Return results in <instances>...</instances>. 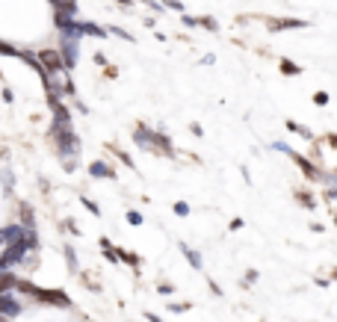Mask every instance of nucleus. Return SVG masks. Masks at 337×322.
Listing matches in <instances>:
<instances>
[{
  "mask_svg": "<svg viewBox=\"0 0 337 322\" xmlns=\"http://www.w3.org/2000/svg\"><path fill=\"white\" fill-rule=\"evenodd\" d=\"M270 148H272V151H278V154H287L290 160L299 166V172L304 174V180H308V184H320V180H326V168H320L310 157H304V154H299V151H293L287 142H272Z\"/></svg>",
  "mask_w": 337,
  "mask_h": 322,
  "instance_id": "2",
  "label": "nucleus"
},
{
  "mask_svg": "<svg viewBox=\"0 0 337 322\" xmlns=\"http://www.w3.org/2000/svg\"><path fill=\"white\" fill-rule=\"evenodd\" d=\"M278 71H281L284 77H299V74H302V68L293 62V60H281V62H278Z\"/></svg>",
  "mask_w": 337,
  "mask_h": 322,
  "instance_id": "15",
  "label": "nucleus"
},
{
  "mask_svg": "<svg viewBox=\"0 0 337 322\" xmlns=\"http://www.w3.org/2000/svg\"><path fill=\"white\" fill-rule=\"evenodd\" d=\"M142 24H145V27H148V30H154V27H157V18H145V21H142Z\"/></svg>",
  "mask_w": 337,
  "mask_h": 322,
  "instance_id": "41",
  "label": "nucleus"
},
{
  "mask_svg": "<svg viewBox=\"0 0 337 322\" xmlns=\"http://www.w3.org/2000/svg\"><path fill=\"white\" fill-rule=\"evenodd\" d=\"M60 228L66 230L68 236H80V225H77L74 219H62V222H60Z\"/></svg>",
  "mask_w": 337,
  "mask_h": 322,
  "instance_id": "20",
  "label": "nucleus"
},
{
  "mask_svg": "<svg viewBox=\"0 0 337 322\" xmlns=\"http://www.w3.org/2000/svg\"><path fill=\"white\" fill-rule=\"evenodd\" d=\"M18 213H21V222L24 228H36V207L30 201H18Z\"/></svg>",
  "mask_w": 337,
  "mask_h": 322,
  "instance_id": "10",
  "label": "nucleus"
},
{
  "mask_svg": "<svg viewBox=\"0 0 337 322\" xmlns=\"http://www.w3.org/2000/svg\"><path fill=\"white\" fill-rule=\"evenodd\" d=\"M106 151H110V154H116V157H118V160L124 162V166H128V168H136V162L130 160V154H124V151H122V148H118V145H116V142H110V145H106Z\"/></svg>",
  "mask_w": 337,
  "mask_h": 322,
  "instance_id": "17",
  "label": "nucleus"
},
{
  "mask_svg": "<svg viewBox=\"0 0 337 322\" xmlns=\"http://www.w3.org/2000/svg\"><path fill=\"white\" fill-rule=\"evenodd\" d=\"M118 6H134V0H116Z\"/></svg>",
  "mask_w": 337,
  "mask_h": 322,
  "instance_id": "43",
  "label": "nucleus"
},
{
  "mask_svg": "<svg viewBox=\"0 0 337 322\" xmlns=\"http://www.w3.org/2000/svg\"><path fill=\"white\" fill-rule=\"evenodd\" d=\"M190 130H192V136H204V128H202V124H196V122L190 124Z\"/></svg>",
  "mask_w": 337,
  "mask_h": 322,
  "instance_id": "36",
  "label": "nucleus"
},
{
  "mask_svg": "<svg viewBox=\"0 0 337 322\" xmlns=\"http://www.w3.org/2000/svg\"><path fill=\"white\" fill-rule=\"evenodd\" d=\"M134 142L136 148H142V151H148V154H157V157H174L178 151H174V145H172V139H168L163 130H154L148 128L145 122H139L134 130Z\"/></svg>",
  "mask_w": 337,
  "mask_h": 322,
  "instance_id": "1",
  "label": "nucleus"
},
{
  "mask_svg": "<svg viewBox=\"0 0 337 322\" xmlns=\"http://www.w3.org/2000/svg\"><path fill=\"white\" fill-rule=\"evenodd\" d=\"M174 314H184V310H190V302H178V304H168Z\"/></svg>",
  "mask_w": 337,
  "mask_h": 322,
  "instance_id": "32",
  "label": "nucleus"
},
{
  "mask_svg": "<svg viewBox=\"0 0 337 322\" xmlns=\"http://www.w3.org/2000/svg\"><path fill=\"white\" fill-rule=\"evenodd\" d=\"M293 198H296V201H299L302 207H308V210H314V207H316V195L308 192V190H299V192L293 195Z\"/></svg>",
  "mask_w": 337,
  "mask_h": 322,
  "instance_id": "16",
  "label": "nucleus"
},
{
  "mask_svg": "<svg viewBox=\"0 0 337 322\" xmlns=\"http://www.w3.org/2000/svg\"><path fill=\"white\" fill-rule=\"evenodd\" d=\"M287 130H290V133H299V136L308 139V142H314V133L304 128V124H299V122H287Z\"/></svg>",
  "mask_w": 337,
  "mask_h": 322,
  "instance_id": "18",
  "label": "nucleus"
},
{
  "mask_svg": "<svg viewBox=\"0 0 337 322\" xmlns=\"http://www.w3.org/2000/svg\"><path fill=\"white\" fill-rule=\"evenodd\" d=\"M228 228H231V230H240V228H242V219H240V216L231 219V225H228Z\"/></svg>",
  "mask_w": 337,
  "mask_h": 322,
  "instance_id": "40",
  "label": "nucleus"
},
{
  "mask_svg": "<svg viewBox=\"0 0 337 322\" xmlns=\"http://www.w3.org/2000/svg\"><path fill=\"white\" fill-rule=\"evenodd\" d=\"M124 219H128V225H134V228H139L142 222H145L139 210H128V213H124Z\"/></svg>",
  "mask_w": 337,
  "mask_h": 322,
  "instance_id": "23",
  "label": "nucleus"
},
{
  "mask_svg": "<svg viewBox=\"0 0 337 322\" xmlns=\"http://www.w3.org/2000/svg\"><path fill=\"white\" fill-rule=\"evenodd\" d=\"M180 24H184L186 30H192V27H196V15H184V18H180Z\"/></svg>",
  "mask_w": 337,
  "mask_h": 322,
  "instance_id": "31",
  "label": "nucleus"
},
{
  "mask_svg": "<svg viewBox=\"0 0 337 322\" xmlns=\"http://www.w3.org/2000/svg\"><path fill=\"white\" fill-rule=\"evenodd\" d=\"M95 65H101V68H104V65H110V62H106V56H104L101 50H98V54H95Z\"/></svg>",
  "mask_w": 337,
  "mask_h": 322,
  "instance_id": "37",
  "label": "nucleus"
},
{
  "mask_svg": "<svg viewBox=\"0 0 337 322\" xmlns=\"http://www.w3.org/2000/svg\"><path fill=\"white\" fill-rule=\"evenodd\" d=\"M24 308H21V302L12 296V292H0V316L3 320H12V316H18Z\"/></svg>",
  "mask_w": 337,
  "mask_h": 322,
  "instance_id": "8",
  "label": "nucleus"
},
{
  "mask_svg": "<svg viewBox=\"0 0 337 322\" xmlns=\"http://www.w3.org/2000/svg\"><path fill=\"white\" fill-rule=\"evenodd\" d=\"M36 60H38V65L44 68V74L48 77H56V74H62L66 68H62V60H60V50H54V48H44V50H38L36 54ZM68 74V71H66Z\"/></svg>",
  "mask_w": 337,
  "mask_h": 322,
  "instance_id": "6",
  "label": "nucleus"
},
{
  "mask_svg": "<svg viewBox=\"0 0 337 322\" xmlns=\"http://www.w3.org/2000/svg\"><path fill=\"white\" fill-rule=\"evenodd\" d=\"M77 32H80V38L83 36H95V38H104L106 36V30L98 27V24H92V21H77Z\"/></svg>",
  "mask_w": 337,
  "mask_h": 322,
  "instance_id": "11",
  "label": "nucleus"
},
{
  "mask_svg": "<svg viewBox=\"0 0 337 322\" xmlns=\"http://www.w3.org/2000/svg\"><path fill=\"white\" fill-rule=\"evenodd\" d=\"M18 284V275L15 272H0V292H12Z\"/></svg>",
  "mask_w": 337,
  "mask_h": 322,
  "instance_id": "14",
  "label": "nucleus"
},
{
  "mask_svg": "<svg viewBox=\"0 0 337 322\" xmlns=\"http://www.w3.org/2000/svg\"><path fill=\"white\" fill-rule=\"evenodd\" d=\"M80 201H83V207H86V210H89L92 216H101V207H98V204H95V201H92L89 195H80Z\"/></svg>",
  "mask_w": 337,
  "mask_h": 322,
  "instance_id": "21",
  "label": "nucleus"
},
{
  "mask_svg": "<svg viewBox=\"0 0 337 322\" xmlns=\"http://www.w3.org/2000/svg\"><path fill=\"white\" fill-rule=\"evenodd\" d=\"M66 260H68V269L77 272V258H74V248L71 246H66Z\"/></svg>",
  "mask_w": 337,
  "mask_h": 322,
  "instance_id": "25",
  "label": "nucleus"
},
{
  "mask_svg": "<svg viewBox=\"0 0 337 322\" xmlns=\"http://www.w3.org/2000/svg\"><path fill=\"white\" fill-rule=\"evenodd\" d=\"M104 77H106V80H116V77H118L116 65H104Z\"/></svg>",
  "mask_w": 337,
  "mask_h": 322,
  "instance_id": "29",
  "label": "nucleus"
},
{
  "mask_svg": "<svg viewBox=\"0 0 337 322\" xmlns=\"http://www.w3.org/2000/svg\"><path fill=\"white\" fill-rule=\"evenodd\" d=\"M60 60H62V68H66L68 74L77 68V60H80V38H74V36H66V32H60Z\"/></svg>",
  "mask_w": 337,
  "mask_h": 322,
  "instance_id": "5",
  "label": "nucleus"
},
{
  "mask_svg": "<svg viewBox=\"0 0 337 322\" xmlns=\"http://www.w3.org/2000/svg\"><path fill=\"white\" fill-rule=\"evenodd\" d=\"M145 316H148V322H163L160 316H154V314H145Z\"/></svg>",
  "mask_w": 337,
  "mask_h": 322,
  "instance_id": "42",
  "label": "nucleus"
},
{
  "mask_svg": "<svg viewBox=\"0 0 337 322\" xmlns=\"http://www.w3.org/2000/svg\"><path fill=\"white\" fill-rule=\"evenodd\" d=\"M15 290L27 292V296H36L38 302H44V304H56V308H71V298H68L62 290H42V287H36L30 281H21L18 278V284H15Z\"/></svg>",
  "mask_w": 337,
  "mask_h": 322,
  "instance_id": "4",
  "label": "nucleus"
},
{
  "mask_svg": "<svg viewBox=\"0 0 337 322\" xmlns=\"http://www.w3.org/2000/svg\"><path fill=\"white\" fill-rule=\"evenodd\" d=\"M172 210H174V216H180V219H186V216H190V204H186V201H174V204H172Z\"/></svg>",
  "mask_w": 337,
  "mask_h": 322,
  "instance_id": "22",
  "label": "nucleus"
},
{
  "mask_svg": "<svg viewBox=\"0 0 337 322\" xmlns=\"http://www.w3.org/2000/svg\"><path fill=\"white\" fill-rule=\"evenodd\" d=\"M196 27H204V30H210V32H216V30H219L216 18H210V15H202V18H196Z\"/></svg>",
  "mask_w": 337,
  "mask_h": 322,
  "instance_id": "19",
  "label": "nucleus"
},
{
  "mask_svg": "<svg viewBox=\"0 0 337 322\" xmlns=\"http://www.w3.org/2000/svg\"><path fill=\"white\" fill-rule=\"evenodd\" d=\"M180 252L186 254V263H190L192 269H202V266H204V260H202V252H196V248H190L186 242H180Z\"/></svg>",
  "mask_w": 337,
  "mask_h": 322,
  "instance_id": "12",
  "label": "nucleus"
},
{
  "mask_svg": "<svg viewBox=\"0 0 337 322\" xmlns=\"http://www.w3.org/2000/svg\"><path fill=\"white\" fill-rule=\"evenodd\" d=\"M308 27V21L302 18H281V21H270V30L272 32H281V30H302Z\"/></svg>",
  "mask_w": 337,
  "mask_h": 322,
  "instance_id": "9",
  "label": "nucleus"
},
{
  "mask_svg": "<svg viewBox=\"0 0 337 322\" xmlns=\"http://www.w3.org/2000/svg\"><path fill=\"white\" fill-rule=\"evenodd\" d=\"M89 174H92L95 180H118V172H116L106 160H92L89 162Z\"/></svg>",
  "mask_w": 337,
  "mask_h": 322,
  "instance_id": "7",
  "label": "nucleus"
},
{
  "mask_svg": "<svg viewBox=\"0 0 337 322\" xmlns=\"http://www.w3.org/2000/svg\"><path fill=\"white\" fill-rule=\"evenodd\" d=\"M116 260H122V263L134 266L136 272H139V263H142V258H139L136 252H124V248H116Z\"/></svg>",
  "mask_w": 337,
  "mask_h": 322,
  "instance_id": "13",
  "label": "nucleus"
},
{
  "mask_svg": "<svg viewBox=\"0 0 337 322\" xmlns=\"http://www.w3.org/2000/svg\"><path fill=\"white\" fill-rule=\"evenodd\" d=\"M0 54H3V56H18V48H15V44H6V42H0Z\"/></svg>",
  "mask_w": 337,
  "mask_h": 322,
  "instance_id": "27",
  "label": "nucleus"
},
{
  "mask_svg": "<svg viewBox=\"0 0 337 322\" xmlns=\"http://www.w3.org/2000/svg\"><path fill=\"white\" fill-rule=\"evenodd\" d=\"M106 32H112V36H118V38H124V42H130V44H134V42H136V36H134V32L122 30V27H110V30H106Z\"/></svg>",
  "mask_w": 337,
  "mask_h": 322,
  "instance_id": "24",
  "label": "nucleus"
},
{
  "mask_svg": "<svg viewBox=\"0 0 337 322\" xmlns=\"http://www.w3.org/2000/svg\"><path fill=\"white\" fill-rule=\"evenodd\" d=\"M56 157H80V136L74 133V128H50L48 130Z\"/></svg>",
  "mask_w": 337,
  "mask_h": 322,
  "instance_id": "3",
  "label": "nucleus"
},
{
  "mask_svg": "<svg viewBox=\"0 0 337 322\" xmlns=\"http://www.w3.org/2000/svg\"><path fill=\"white\" fill-rule=\"evenodd\" d=\"M326 201H328V204H334V201H337V190H334V186H326Z\"/></svg>",
  "mask_w": 337,
  "mask_h": 322,
  "instance_id": "33",
  "label": "nucleus"
},
{
  "mask_svg": "<svg viewBox=\"0 0 337 322\" xmlns=\"http://www.w3.org/2000/svg\"><path fill=\"white\" fill-rule=\"evenodd\" d=\"M0 98H3L6 104H12V100H15V95H12V89H9V86H6V89H0Z\"/></svg>",
  "mask_w": 337,
  "mask_h": 322,
  "instance_id": "34",
  "label": "nucleus"
},
{
  "mask_svg": "<svg viewBox=\"0 0 337 322\" xmlns=\"http://www.w3.org/2000/svg\"><path fill=\"white\" fill-rule=\"evenodd\" d=\"M163 9H174V12H184V3H180V0H166V3H163Z\"/></svg>",
  "mask_w": 337,
  "mask_h": 322,
  "instance_id": "28",
  "label": "nucleus"
},
{
  "mask_svg": "<svg viewBox=\"0 0 337 322\" xmlns=\"http://www.w3.org/2000/svg\"><path fill=\"white\" fill-rule=\"evenodd\" d=\"M254 281H258V269H248V272H246V278H242L240 284H242V287H252Z\"/></svg>",
  "mask_w": 337,
  "mask_h": 322,
  "instance_id": "26",
  "label": "nucleus"
},
{
  "mask_svg": "<svg viewBox=\"0 0 337 322\" xmlns=\"http://www.w3.org/2000/svg\"><path fill=\"white\" fill-rule=\"evenodd\" d=\"M216 62V56H213V54H204L202 56V65H213Z\"/></svg>",
  "mask_w": 337,
  "mask_h": 322,
  "instance_id": "39",
  "label": "nucleus"
},
{
  "mask_svg": "<svg viewBox=\"0 0 337 322\" xmlns=\"http://www.w3.org/2000/svg\"><path fill=\"white\" fill-rule=\"evenodd\" d=\"M157 290L163 292V296H172V292H174V284H160Z\"/></svg>",
  "mask_w": 337,
  "mask_h": 322,
  "instance_id": "35",
  "label": "nucleus"
},
{
  "mask_svg": "<svg viewBox=\"0 0 337 322\" xmlns=\"http://www.w3.org/2000/svg\"><path fill=\"white\" fill-rule=\"evenodd\" d=\"M314 104H316V106H326V104H328V95H326V92H316V95H314Z\"/></svg>",
  "mask_w": 337,
  "mask_h": 322,
  "instance_id": "30",
  "label": "nucleus"
},
{
  "mask_svg": "<svg viewBox=\"0 0 337 322\" xmlns=\"http://www.w3.org/2000/svg\"><path fill=\"white\" fill-rule=\"evenodd\" d=\"M310 230H314V234H322L326 225H322V222H310Z\"/></svg>",
  "mask_w": 337,
  "mask_h": 322,
  "instance_id": "38",
  "label": "nucleus"
}]
</instances>
